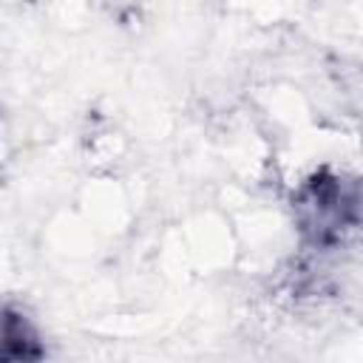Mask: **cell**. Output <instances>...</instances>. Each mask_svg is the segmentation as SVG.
Masks as SVG:
<instances>
[{
    "instance_id": "cell-1",
    "label": "cell",
    "mask_w": 363,
    "mask_h": 363,
    "mask_svg": "<svg viewBox=\"0 0 363 363\" xmlns=\"http://www.w3.org/2000/svg\"><path fill=\"white\" fill-rule=\"evenodd\" d=\"M6 363H11V360H34L37 354H40V346H37V340L28 335V329H26V323L20 320V335H17V326H14V320H11V315H9V320H6Z\"/></svg>"
}]
</instances>
